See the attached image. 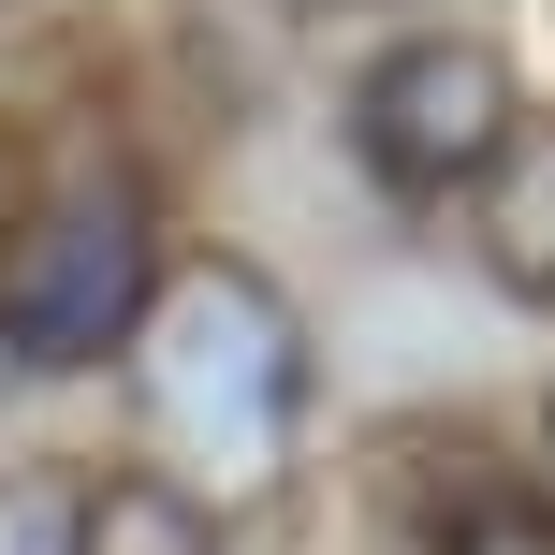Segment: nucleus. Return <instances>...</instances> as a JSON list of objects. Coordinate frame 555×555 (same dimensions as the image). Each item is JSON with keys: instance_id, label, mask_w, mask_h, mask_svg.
<instances>
[{"instance_id": "1", "label": "nucleus", "mask_w": 555, "mask_h": 555, "mask_svg": "<svg viewBox=\"0 0 555 555\" xmlns=\"http://www.w3.org/2000/svg\"><path fill=\"white\" fill-rule=\"evenodd\" d=\"M132 380H146V424H162L176 482L205 512L249 498V482L293 468V424H307V322L263 263L234 249H162L146 278V322H132Z\"/></svg>"}, {"instance_id": "2", "label": "nucleus", "mask_w": 555, "mask_h": 555, "mask_svg": "<svg viewBox=\"0 0 555 555\" xmlns=\"http://www.w3.org/2000/svg\"><path fill=\"white\" fill-rule=\"evenodd\" d=\"M146 278H162V205L132 162H88L0 220V365L15 380H74V365L132 351Z\"/></svg>"}, {"instance_id": "3", "label": "nucleus", "mask_w": 555, "mask_h": 555, "mask_svg": "<svg viewBox=\"0 0 555 555\" xmlns=\"http://www.w3.org/2000/svg\"><path fill=\"white\" fill-rule=\"evenodd\" d=\"M512 146H527V88H512V59L468 44V29H395L351 74V162L380 176L395 205L482 191Z\"/></svg>"}, {"instance_id": "4", "label": "nucleus", "mask_w": 555, "mask_h": 555, "mask_svg": "<svg viewBox=\"0 0 555 555\" xmlns=\"http://www.w3.org/2000/svg\"><path fill=\"white\" fill-rule=\"evenodd\" d=\"M74 555H220V512L162 468H103L74 482Z\"/></svg>"}, {"instance_id": "5", "label": "nucleus", "mask_w": 555, "mask_h": 555, "mask_svg": "<svg viewBox=\"0 0 555 555\" xmlns=\"http://www.w3.org/2000/svg\"><path fill=\"white\" fill-rule=\"evenodd\" d=\"M0 555H74V482H0Z\"/></svg>"}]
</instances>
